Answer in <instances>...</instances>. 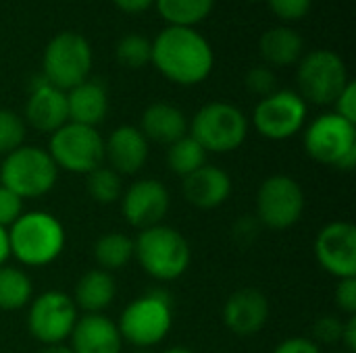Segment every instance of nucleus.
I'll use <instances>...</instances> for the list:
<instances>
[{
	"mask_svg": "<svg viewBox=\"0 0 356 353\" xmlns=\"http://www.w3.org/2000/svg\"><path fill=\"white\" fill-rule=\"evenodd\" d=\"M150 64L171 83L192 87L209 79L215 67L211 42L196 27H165L152 40Z\"/></svg>",
	"mask_w": 356,
	"mask_h": 353,
	"instance_id": "f257e3e1",
	"label": "nucleus"
},
{
	"mask_svg": "<svg viewBox=\"0 0 356 353\" xmlns=\"http://www.w3.org/2000/svg\"><path fill=\"white\" fill-rule=\"evenodd\" d=\"M6 233L10 256L31 268H42L58 260L67 243L63 223L46 210L23 212Z\"/></svg>",
	"mask_w": 356,
	"mask_h": 353,
	"instance_id": "f03ea898",
	"label": "nucleus"
},
{
	"mask_svg": "<svg viewBox=\"0 0 356 353\" xmlns=\"http://www.w3.org/2000/svg\"><path fill=\"white\" fill-rule=\"evenodd\" d=\"M134 258L148 277L161 283H171L184 277L190 268L192 250L177 229L156 225L140 231L134 239Z\"/></svg>",
	"mask_w": 356,
	"mask_h": 353,
	"instance_id": "7ed1b4c3",
	"label": "nucleus"
},
{
	"mask_svg": "<svg viewBox=\"0 0 356 353\" xmlns=\"http://www.w3.org/2000/svg\"><path fill=\"white\" fill-rule=\"evenodd\" d=\"M123 343L148 350L163 343L173 327V306L167 293L150 291L131 300L117 320Z\"/></svg>",
	"mask_w": 356,
	"mask_h": 353,
	"instance_id": "20e7f679",
	"label": "nucleus"
},
{
	"mask_svg": "<svg viewBox=\"0 0 356 353\" xmlns=\"http://www.w3.org/2000/svg\"><path fill=\"white\" fill-rule=\"evenodd\" d=\"M248 119L232 102H209L192 117L188 135L194 137L207 154L236 152L248 137Z\"/></svg>",
	"mask_w": 356,
	"mask_h": 353,
	"instance_id": "39448f33",
	"label": "nucleus"
},
{
	"mask_svg": "<svg viewBox=\"0 0 356 353\" xmlns=\"http://www.w3.org/2000/svg\"><path fill=\"white\" fill-rule=\"evenodd\" d=\"M302 144L307 154L319 164L344 173H350L356 166V125L336 112L313 119L305 129Z\"/></svg>",
	"mask_w": 356,
	"mask_h": 353,
	"instance_id": "423d86ee",
	"label": "nucleus"
},
{
	"mask_svg": "<svg viewBox=\"0 0 356 353\" xmlns=\"http://www.w3.org/2000/svg\"><path fill=\"white\" fill-rule=\"evenodd\" d=\"M58 169L48 150L38 146H21L6 154L0 164V185L17 193L21 200L42 198L54 189Z\"/></svg>",
	"mask_w": 356,
	"mask_h": 353,
	"instance_id": "0eeeda50",
	"label": "nucleus"
},
{
	"mask_svg": "<svg viewBox=\"0 0 356 353\" xmlns=\"http://www.w3.org/2000/svg\"><path fill=\"white\" fill-rule=\"evenodd\" d=\"M44 81L69 92L75 85L90 79L92 71V46L75 31L56 33L44 48L42 56Z\"/></svg>",
	"mask_w": 356,
	"mask_h": 353,
	"instance_id": "6e6552de",
	"label": "nucleus"
},
{
	"mask_svg": "<svg viewBox=\"0 0 356 353\" xmlns=\"http://www.w3.org/2000/svg\"><path fill=\"white\" fill-rule=\"evenodd\" d=\"M348 69L334 50H313L298 60V96L317 106H332L348 85Z\"/></svg>",
	"mask_w": 356,
	"mask_h": 353,
	"instance_id": "1a4fd4ad",
	"label": "nucleus"
},
{
	"mask_svg": "<svg viewBox=\"0 0 356 353\" xmlns=\"http://www.w3.org/2000/svg\"><path fill=\"white\" fill-rule=\"evenodd\" d=\"M48 154L58 171L86 177L104 164V137L96 127L67 123L50 135Z\"/></svg>",
	"mask_w": 356,
	"mask_h": 353,
	"instance_id": "9d476101",
	"label": "nucleus"
},
{
	"mask_svg": "<svg viewBox=\"0 0 356 353\" xmlns=\"http://www.w3.org/2000/svg\"><path fill=\"white\" fill-rule=\"evenodd\" d=\"M307 208L302 185L290 175L267 177L257 191V221L261 227L286 231L300 223Z\"/></svg>",
	"mask_w": 356,
	"mask_h": 353,
	"instance_id": "9b49d317",
	"label": "nucleus"
},
{
	"mask_svg": "<svg viewBox=\"0 0 356 353\" xmlns=\"http://www.w3.org/2000/svg\"><path fill=\"white\" fill-rule=\"evenodd\" d=\"M77 318L73 298L63 291H44L27 306V331L42 345L65 343Z\"/></svg>",
	"mask_w": 356,
	"mask_h": 353,
	"instance_id": "f8f14e48",
	"label": "nucleus"
},
{
	"mask_svg": "<svg viewBox=\"0 0 356 353\" xmlns=\"http://www.w3.org/2000/svg\"><path fill=\"white\" fill-rule=\"evenodd\" d=\"M307 102L292 89H275L261 98L252 112V125L271 141H284L300 133L307 125Z\"/></svg>",
	"mask_w": 356,
	"mask_h": 353,
	"instance_id": "ddd939ff",
	"label": "nucleus"
},
{
	"mask_svg": "<svg viewBox=\"0 0 356 353\" xmlns=\"http://www.w3.org/2000/svg\"><path fill=\"white\" fill-rule=\"evenodd\" d=\"M317 264L332 277H356V229L348 221H334L325 225L315 237Z\"/></svg>",
	"mask_w": 356,
	"mask_h": 353,
	"instance_id": "4468645a",
	"label": "nucleus"
},
{
	"mask_svg": "<svg viewBox=\"0 0 356 353\" xmlns=\"http://www.w3.org/2000/svg\"><path fill=\"white\" fill-rule=\"evenodd\" d=\"M121 214L134 229H150L163 225L171 198L167 187L159 179H140L134 181L121 196Z\"/></svg>",
	"mask_w": 356,
	"mask_h": 353,
	"instance_id": "2eb2a0df",
	"label": "nucleus"
},
{
	"mask_svg": "<svg viewBox=\"0 0 356 353\" xmlns=\"http://www.w3.org/2000/svg\"><path fill=\"white\" fill-rule=\"evenodd\" d=\"M271 314V306L267 295L254 287H242L234 291L223 304V322L229 333L236 337L248 339L259 335Z\"/></svg>",
	"mask_w": 356,
	"mask_h": 353,
	"instance_id": "dca6fc26",
	"label": "nucleus"
},
{
	"mask_svg": "<svg viewBox=\"0 0 356 353\" xmlns=\"http://www.w3.org/2000/svg\"><path fill=\"white\" fill-rule=\"evenodd\" d=\"M150 154V144L134 125H121L104 139V164L121 177L140 173Z\"/></svg>",
	"mask_w": 356,
	"mask_h": 353,
	"instance_id": "f3484780",
	"label": "nucleus"
},
{
	"mask_svg": "<svg viewBox=\"0 0 356 353\" xmlns=\"http://www.w3.org/2000/svg\"><path fill=\"white\" fill-rule=\"evenodd\" d=\"M35 131L52 135L56 129L69 123L67 94L48 81H40L31 87V94L25 102V119Z\"/></svg>",
	"mask_w": 356,
	"mask_h": 353,
	"instance_id": "a211bd4d",
	"label": "nucleus"
},
{
	"mask_svg": "<svg viewBox=\"0 0 356 353\" xmlns=\"http://www.w3.org/2000/svg\"><path fill=\"white\" fill-rule=\"evenodd\" d=\"M181 191L188 204L200 210H215L223 206L229 196H232V177L215 166V164H204L192 175L181 179Z\"/></svg>",
	"mask_w": 356,
	"mask_h": 353,
	"instance_id": "6ab92c4d",
	"label": "nucleus"
},
{
	"mask_svg": "<svg viewBox=\"0 0 356 353\" xmlns=\"http://www.w3.org/2000/svg\"><path fill=\"white\" fill-rule=\"evenodd\" d=\"M71 352L73 353H121L123 337L117 322L104 314H83L77 318L71 331Z\"/></svg>",
	"mask_w": 356,
	"mask_h": 353,
	"instance_id": "aec40b11",
	"label": "nucleus"
},
{
	"mask_svg": "<svg viewBox=\"0 0 356 353\" xmlns=\"http://www.w3.org/2000/svg\"><path fill=\"white\" fill-rule=\"evenodd\" d=\"M188 127L190 123L184 110L169 102H152L140 119V131L148 144L154 141L161 146H171L188 135Z\"/></svg>",
	"mask_w": 356,
	"mask_h": 353,
	"instance_id": "412c9836",
	"label": "nucleus"
},
{
	"mask_svg": "<svg viewBox=\"0 0 356 353\" xmlns=\"http://www.w3.org/2000/svg\"><path fill=\"white\" fill-rule=\"evenodd\" d=\"M67 94V110L69 123L96 127L106 119L108 112V94L100 81L86 79L83 83L75 85Z\"/></svg>",
	"mask_w": 356,
	"mask_h": 353,
	"instance_id": "4be33fe9",
	"label": "nucleus"
},
{
	"mask_svg": "<svg viewBox=\"0 0 356 353\" xmlns=\"http://www.w3.org/2000/svg\"><path fill=\"white\" fill-rule=\"evenodd\" d=\"M115 298H117L115 277L102 268H92L79 277L73 293V304L83 314H102L106 308L113 306Z\"/></svg>",
	"mask_w": 356,
	"mask_h": 353,
	"instance_id": "5701e85b",
	"label": "nucleus"
},
{
	"mask_svg": "<svg viewBox=\"0 0 356 353\" xmlns=\"http://www.w3.org/2000/svg\"><path fill=\"white\" fill-rule=\"evenodd\" d=\"M259 52L269 67H290L305 56V40L292 27H273L261 35Z\"/></svg>",
	"mask_w": 356,
	"mask_h": 353,
	"instance_id": "b1692460",
	"label": "nucleus"
},
{
	"mask_svg": "<svg viewBox=\"0 0 356 353\" xmlns=\"http://www.w3.org/2000/svg\"><path fill=\"white\" fill-rule=\"evenodd\" d=\"M94 260L98 268L111 275L125 268L134 260V239L119 231L100 235L94 243Z\"/></svg>",
	"mask_w": 356,
	"mask_h": 353,
	"instance_id": "393cba45",
	"label": "nucleus"
},
{
	"mask_svg": "<svg viewBox=\"0 0 356 353\" xmlns=\"http://www.w3.org/2000/svg\"><path fill=\"white\" fill-rule=\"evenodd\" d=\"M33 300V283L29 275L17 266H0V310L17 312Z\"/></svg>",
	"mask_w": 356,
	"mask_h": 353,
	"instance_id": "a878e982",
	"label": "nucleus"
},
{
	"mask_svg": "<svg viewBox=\"0 0 356 353\" xmlns=\"http://www.w3.org/2000/svg\"><path fill=\"white\" fill-rule=\"evenodd\" d=\"M154 6L169 25L194 27L213 12L215 0H154Z\"/></svg>",
	"mask_w": 356,
	"mask_h": 353,
	"instance_id": "bb28decb",
	"label": "nucleus"
},
{
	"mask_svg": "<svg viewBox=\"0 0 356 353\" xmlns=\"http://www.w3.org/2000/svg\"><path fill=\"white\" fill-rule=\"evenodd\" d=\"M204 164H207V152L194 137L186 135L175 144L167 146V166L173 175L184 179Z\"/></svg>",
	"mask_w": 356,
	"mask_h": 353,
	"instance_id": "cd10ccee",
	"label": "nucleus"
},
{
	"mask_svg": "<svg viewBox=\"0 0 356 353\" xmlns=\"http://www.w3.org/2000/svg\"><path fill=\"white\" fill-rule=\"evenodd\" d=\"M86 191L96 204H115L123 196V177L111 166L100 164L98 169L86 175Z\"/></svg>",
	"mask_w": 356,
	"mask_h": 353,
	"instance_id": "c85d7f7f",
	"label": "nucleus"
},
{
	"mask_svg": "<svg viewBox=\"0 0 356 353\" xmlns=\"http://www.w3.org/2000/svg\"><path fill=\"white\" fill-rule=\"evenodd\" d=\"M117 60L127 69H142L150 64L152 58V40L140 33H127L123 35L115 46Z\"/></svg>",
	"mask_w": 356,
	"mask_h": 353,
	"instance_id": "c756f323",
	"label": "nucleus"
},
{
	"mask_svg": "<svg viewBox=\"0 0 356 353\" xmlns=\"http://www.w3.org/2000/svg\"><path fill=\"white\" fill-rule=\"evenodd\" d=\"M25 121L8 108H0V156H6L25 144Z\"/></svg>",
	"mask_w": 356,
	"mask_h": 353,
	"instance_id": "7c9ffc66",
	"label": "nucleus"
},
{
	"mask_svg": "<svg viewBox=\"0 0 356 353\" xmlns=\"http://www.w3.org/2000/svg\"><path fill=\"white\" fill-rule=\"evenodd\" d=\"M244 83H246V89L259 98H267L269 94L277 89V77L271 67H252L246 73Z\"/></svg>",
	"mask_w": 356,
	"mask_h": 353,
	"instance_id": "2f4dec72",
	"label": "nucleus"
},
{
	"mask_svg": "<svg viewBox=\"0 0 356 353\" xmlns=\"http://www.w3.org/2000/svg\"><path fill=\"white\" fill-rule=\"evenodd\" d=\"M342 327H344V320H340L338 316H321L313 325V341L319 347L336 345L342 339Z\"/></svg>",
	"mask_w": 356,
	"mask_h": 353,
	"instance_id": "473e14b6",
	"label": "nucleus"
},
{
	"mask_svg": "<svg viewBox=\"0 0 356 353\" xmlns=\"http://www.w3.org/2000/svg\"><path fill=\"white\" fill-rule=\"evenodd\" d=\"M267 4L277 19L290 23L305 19L313 8V0H267Z\"/></svg>",
	"mask_w": 356,
	"mask_h": 353,
	"instance_id": "72a5a7b5",
	"label": "nucleus"
},
{
	"mask_svg": "<svg viewBox=\"0 0 356 353\" xmlns=\"http://www.w3.org/2000/svg\"><path fill=\"white\" fill-rule=\"evenodd\" d=\"M25 200H21L17 193L0 185V227L8 231L17 223V218L25 212Z\"/></svg>",
	"mask_w": 356,
	"mask_h": 353,
	"instance_id": "f704fd0d",
	"label": "nucleus"
},
{
	"mask_svg": "<svg viewBox=\"0 0 356 353\" xmlns=\"http://www.w3.org/2000/svg\"><path fill=\"white\" fill-rule=\"evenodd\" d=\"M334 302L346 316H356V277L338 281L334 289Z\"/></svg>",
	"mask_w": 356,
	"mask_h": 353,
	"instance_id": "c9c22d12",
	"label": "nucleus"
},
{
	"mask_svg": "<svg viewBox=\"0 0 356 353\" xmlns=\"http://www.w3.org/2000/svg\"><path fill=\"white\" fill-rule=\"evenodd\" d=\"M334 112L350 123L356 125V83L355 81H348V85L342 89V94L336 98L334 102Z\"/></svg>",
	"mask_w": 356,
	"mask_h": 353,
	"instance_id": "e433bc0d",
	"label": "nucleus"
},
{
	"mask_svg": "<svg viewBox=\"0 0 356 353\" xmlns=\"http://www.w3.org/2000/svg\"><path fill=\"white\" fill-rule=\"evenodd\" d=\"M271 353H323L321 347L309 337H290L282 341Z\"/></svg>",
	"mask_w": 356,
	"mask_h": 353,
	"instance_id": "4c0bfd02",
	"label": "nucleus"
},
{
	"mask_svg": "<svg viewBox=\"0 0 356 353\" xmlns=\"http://www.w3.org/2000/svg\"><path fill=\"white\" fill-rule=\"evenodd\" d=\"M259 227L261 223L257 221V216H242L234 227V237L240 243H252L259 237Z\"/></svg>",
	"mask_w": 356,
	"mask_h": 353,
	"instance_id": "58836bf2",
	"label": "nucleus"
},
{
	"mask_svg": "<svg viewBox=\"0 0 356 353\" xmlns=\"http://www.w3.org/2000/svg\"><path fill=\"white\" fill-rule=\"evenodd\" d=\"M125 15H142L154 6V0H111Z\"/></svg>",
	"mask_w": 356,
	"mask_h": 353,
	"instance_id": "ea45409f",
	"label": "nucleus"
},
{
	"mask_svg": "<svg viewBox=\"0 0 356 353\" xmlns=\"http://www.w3.org/2000/svg\"><path fill=\"white\" fill-rule=\"evenodd\" d=\"M342 350L348 353H356V316H348L342 327Z\"/></svg>",
	"mask_w": 356,
	"mask_h": 353,
	"instance_id": "a19ab883",
	"label": "nucleus"
},
{
	"mask_svg": "<svg viewBox=\"0 0 356 353\" xmlns=\"http://www.w3.org/2000/svg\"><path fill=\"white\" fill-rule=\"evenodd\" d=\"M10 258V250H8V233L6 229L0 227V266L6 264V260Z\"/></svg>",
	"mask_w": 356,
	"mask_h": 353,
	"instance_id": "79ce46f5",
	"label": "nucleus"
},
{
	"mask_svg": "<svg viewBox=\"0 0 356 353\" xmlns=\"http://www.w3.org/2000/svg\"><path fill=\"white\" fill-rule=\"evenodd\" d=\"M40 353H73L69 345L65 343H56V345H44V350Z\"/></svg>",
	"mask_w": 356,
	"mask_h": 353,
	"instance_id": "37998d69",
	"label": "nucleus"
},
{
	"mask_svg": "<svg viewBox=\"0 0 356 353\" xmlns=\"http://www.w3.org/2000/svg\"><path fill=\"white\" fill-rule=\"evenodd\" d=\"M163 353H194L190 347H181V345H177V347H169V350H165Z\"/></svg>",
	"mask_w": 356,
	"mask_h": 353,
	"instance_id": "c03bdc74",
	"label": "nucleus"
},
{
	"mask_svg": "<svg viewBox=\"0 0 356 353\" xmlns=\"http://www.w3.org/2000/svg\"><path fill=\"white\" fill-rule=\"evenodd\" d=\"M336 353H348V352H344V350H342V352H336Z\"/></svg>",
	"mask_w": 356,
	"mask_h": 353,
	"instance_id": "a18cd8bd",
	"label": "nucleus"
}]
</instances>
